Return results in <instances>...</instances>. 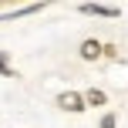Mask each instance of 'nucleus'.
<instances>
[{"label": "nucleus", "mask_w": 128, "mask_h": 128, "mask_svg": "<svg viewBox=\"0 0 128 128\" xmlns=\"http://www.w3.org/2000/svg\"><path fill=\"white\" fill-rule=\"evenodd\" d=\"M88 101L91 104H104V91H88Z\"/></svg>", "instance_id": "nucleus-4"}, {"label": "nucleus", "mask_w": 128, "mask_h": 128, "mask_svg": "<svg viewBox=\"0 0 128 128\" xmlns=\"http://www.w3.org/2000/svg\"><path fill=\"white\" fill-rule=\"evenodd\" d=\"M98 54H101V44H98V40H84L81 44V58L84 61H94Z\"/></svg>", "instance_id": "nucleus-3"}, {"label": "nucleus", "mask_w": 128, "mask_h": 128, "mask_svg": "<svg viewBox=\"0 0 128 128\" xmlns=\"http://www.w3.org/2000/svg\"><path fill=\"white\" fill-rule=\"evenodd\" d=\"M0 71H7V64H4V58H0Z\"/></svg>", "instance_id": "nucleus-6"}, {"label": "nucleus", "mask_w": 128, "mask_h": 128, "mask_svg": "<svg viewBox=\"0 0 128 128\" xmlns=\"http://www.w3.org/2000/svg\"><path fill=\"white\" fill-rule=\"evenodd\" d=\"M81 14H98V17H118L115 7H101V4H84Z\"/></svg>", "instance_id": "nucleus-2"}, {"label": "nucleus", "mask_w": 128, "mask_h": 128, "mask_svg": "<svg viewBox=\"0 0 128 128\" xmlns=\"http://www.w3.org/2000/svg\"><path fill=\"white\" fill-rule=\"evenodd\" d=\"M58 104H61L64 111H81V108H84V98L74 94V91H64V94L58 98Z\"/></svg>", "instance_id": "nucleus-1"}, {"label": "nucleus", "mask_w": 128, "mask_h": 128, "mask_svg": "<svg viewBox=\"0 0 128 128\" xmlns=\"http://www.w3.org/2000/svg\"><path fill=\"white\" fill-rule=\"evenodd\" d=\"M101 128H115V118H111V115H104V118H101Z\"/></svg>", "instance_id": "nucleus-5"}]
</instances>
